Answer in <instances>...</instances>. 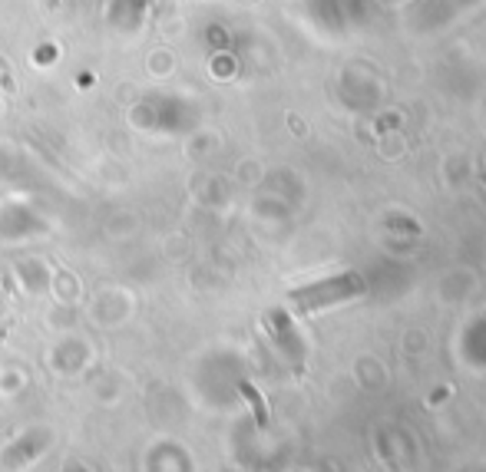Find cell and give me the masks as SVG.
<instances>
[{
  "label": "cell",
  "instance_id": "6da1fadb",
  "mask_svg": "<svg viewBox=\"0 0 486 472\" xmlns=\"http://www.w3.org/2000/svg\"><path fill=\"white\" fill-rule=\"evenodd\" d=\"M357 294H364V281H361V275L347 271V275L328 278V281L312 284V288H301V291L291 294V300H295V308L301 314H308V310H322V308H331V304H341V300H351Z\"/></svg>",
  "mask_w": 486,
  "mask_h": 472
}]
</instances>
